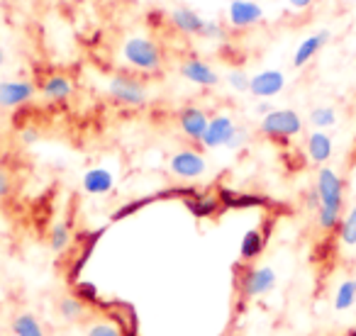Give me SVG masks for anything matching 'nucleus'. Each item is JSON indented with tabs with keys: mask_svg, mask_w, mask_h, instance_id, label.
Masks as SVG:
<instances>
[{
	"mask_svg": "<svg viewBox=\"0 0 356 336\" xmlns=\"http://www.w3.org/2000/svg\"><path fill=\"white\" fill-rule=\"evenodd\" d=\"M247 142H249V129L247 127H239V124H237V129H234L232 139H229L227 146H225V149H229V151H239V149L247 146Z\"/></svg>",
	"mask_w": 356,
	"mask_h": 336,
	"instance_id": "nucleus-29",
	"label": "nucleus"
},
{
	"mask_svg": "<svg viewBox=\"0 0 356 336\" xmlns=\"http://www.w3.org/2000/svg\"><path fill=\"white\" fill-rule=\"evenodd\" d=\"M3 64H6V51H3V47H0V69H3Z\"/></svg>",
	"mask_w": 356,
	"mask_h": 336,
	"instance_id": "nucleus-34",
	"label": "nucleus"
},
{
	"mask_svg": "<svg viewBox=\"0 0 356 336\" xmlns=\"http://www.w3.org/2000/svg\"><path fill=\"white\" fill-rule=\"evenodd\" d=\"M278 276L271 266H257L249 268L242 278V295L247 300H254V297H264L276 287Z\"/></svg>",
	"mask_w": 356,
	"mask_h": 336,
	"instance_id": "nucleus-6",
	"label": "nucleus"
},
{
	"mask_svg": "<svg viewBox=\"0 0 356 336\" xmlns=\"http://www.w3.org/2000/svg\"><path fill=\"white\" fill-rule=\"evenodd\" d=\"M10 193V174H8L6 168L0 166V200L6 198Z\"/></svg>",
	"mask_w": 356,
	"mask_h": 336,
	"instance_id": "nucleus-30",
	"label": "nucleus"
},
{
	"mask_svg": "<svg viewBox=\"0 0 356 336\" xmlns=\"http://www.w3.org/2000/svg\"><path fill=\"white\" fill-rule=\"evenodd\" d=\"M168 171L181 180H195L208 171V158L198 149H181L168 158Z\"/></svg>",
	"mask_w": 356,
	"mask_h": 336,
	"instance_id": "nucleus-5",
	"label": "nucleus"
},
{
	"mask_svg": "<svg viewBox=\"0 0 356 336\" xmlns=\"http://www.w3.org/2000/svg\"><path fill=\"white\" fill-rule=\"evenodd\" d=\"M225 81H227L229 88L237 90V93H249V83H252V76H249L247 71H242V69H232L227 76H225Z\"/></svg>",
	"mask_w": 356,
	"mask_h": 336,
	"instance_id": "nucleus-26",
	"label": "nucleus"
},
{
	"mask_svg": "<svg viewBox=\"0 0 356 336\" xmlns=\"http://www.w3.org/2000/svg\"><path fill=\"white\" fill-rule=\"evenodd\" d=\"M0 3H3V6H8V3H17V0H0Z\"/></svg>",
	"mask_w": 356,
	"mask_h": 336,
	"instance_id": "nucleus-35",
	"label": "nucleus"
},
{
	"mask_svg": "<svg viewBox=\"0 0 356 336\" xmlns=\"http://www.w3.org/2000/svg\"><path fill=\"white\" fill-rule=\"evenodd\" d=\"M264 246H266V237H264L261 229H249L242 237V244H239V258L244 263L254 261V258L261 256Z\"/></svg>",
	"mask_w": 356,
	"mask_h": 336,
	"instance_id": "nucleus-18",
	"label": "nucleus"
},
{
	"mask_svg": "<svg viewBox=\"0 0 356 336\" xmlns=\"http://www.w3.org/2000/svg\"><path fill=\"white\" fill-rule=\"evenodd\" d=\"M188 208L195 217H210V215L218 210V198H213V195H203V198L188 200Z\"/></svg>",
	"mask_w": 356,
	"mask_h": 336,
	"instance_id": "nucleus-25",
	"label": "nucleus"
},
{
	"mask_svg": "<svg viewBox=\"0 0 356 336\" xmlns=\"http://www.w3.org/2000/svg\"><path fill=\"white\" fill-rule=\"evenodd\" d=\"M339 242L344 244V246H356V205H351L349 212L341 217Z\"/></svg>",
	"mask_w": 356,
	"mask_h": 336,
	"instance_id": "nucleus-24",
	"label": "nucleus"
},
{
	"mask_svg": "<svg viewBox=\"0 0 356 336\" xmlns=\"http://www.w3.org/2000/svg\"><path fill=\"white\" fill-rule=\"evenodd\" d=\"M22 142L25 144H35L37 139H40V132H37V129H22Z\"/></svg>",
	"mask_w": 356,
	"mask_h": 336,
	"instance_id": "nucleus-33",
	"label": "nucleus"
},
{
	"mask_svg": "<svg viewBox=\"0 0 356 336\" xmlns=\"http://www.w3.org/2000/svg\"><path fill=\"white\" fill-rule=\"evenodd\" d=\"M271 110H273V105L268 103V100H259L257 108H254V112H257L259 117H266V115L271 112Z\"/></svg>",
	"mask_w": 356,
	"mask_h": 336,
	"instance_id": "nucleus-31",
	"label": "nucleus"
},
{
	"mask_svg": "<svg viewBox=\"0 0 356 336\" xmlns=\"http://www.w3.org/2000/svg\"><path fill=\"white\" fill-rule=\"evenodd\" d=\"M330 37H332L330 30L312 32L310 37H305V40L296 47V54H293V66H296V69H302V66L310 64V61L315 59L322 49H325V44L330 42Z\"/></svg>",
	"mask_w": 356,
	"mask_h": 336,
	"instance_id": "nucleus-13",
	"label": "nucleus"
},
{
	"mask_svg": "<svg viewBox=\"0 0 356 336\" xmlns=\"http://www.w3.org/2000/svg\"><path fill=\"white\" fill-rule=\"evenodd\" d=\"M168 20H171V25L176 27L181 35H188V37L203 35L205 17L200 15L198 10H193V8H176V10H171Z\"/></svg>",
	"mask_w": 356,
	"mask_h": 336,
	"instance_id": "nucleus-15",
	"label": "nucleus"
},
{
	"mask_svg": "<svg viewBox=\"0 0 356 336\" xmlns=\"http://www.w3.org/2000/svg\"><path fill=\"white\" fill-rule=\"evenodd\" d=\"M13 334L15 336H47L42 321L32 312H20L13 319Z\"/></svg>",
	"mask_w": 356,
	"mask_h": 336,
	"instance_id": "nucleus-19",
	"label": "nucleus"
},
{
	"mask_svg": "<svg viewBox=\"0 0 356 336\" xmlns=\"http://www.w3.org/2000/svg\"><path fill=\"white\" fill-rule=\"evenodd\" d=\"M86 336H124V334L113 321H93V324L86 329Z\"/></svg>",
	"mask_w": 356,
	"mask_h": 336,
	"instance_id": "nucleus-27",
	"label": "nucleus"
},
{
	"mask_svg": "<svg viewBox=\"0 0 356 336\" xmlns=\"http://www.w3.org/2000/svg\"><path fill=\"white\" fill-rule=\"evenodd\" d=\"M259 132L276 142H286L302 132V117L291 108H273L266 117H261Z\"/></svg>",
	"mask_w": 356,
	"mask_h": 336,
	"instance_id": "nucleus-3",
	"label": "nucleus"
},
{
	"mask_svg": "<svg viewBox=\"0 0 356 336\" xmlns=\"http://www.w3.org/2000/svg\"><path fill=\"white\" fill-rule=\"evenodd\" d=\"M264 20V8L257 0H234L227 6V22L234 30H249Z\"/></svg>",
	"mask_w": 356,
	"mask_h": 336,
	"instance_id": "nucleus-9",
	"label": "nucleus"
},
{
	"mask_svg": "<svg viewBox=\"0 0 356 336\" xmlns=\"http://www.w3.org/2000/svg\"><path fill=\"white\" fill-rule=\"evenodd\" d=\"M178 74L184 76L188 83L200 85V88H215V85L222 81L218 71H215L208 61L198 59V56H191V59H186L184 64H181V69H178Z\"/></svg>",
	"mask_w": 356,
	"mask_h": 336,
	"instance_id": "nucleus-11",
	"label": "nucleus"
},
{
	"mask_svg": "<svg viewBox=\"0 0 356 336\" xmlns=\"http://www.w3.org/2000/svg\"><path fill=\"white\" fill-rule=\"evenodd\" d=\"M305 151H307V158H310L312 163L322 166V163L330 161L332 153H334V142H332V137L327 132H320V129H315V132L307 134Z\"/></svg>",
	"mask_w": 356,
	"mask_h": 336,
	"instance_id": "nucleus-16",
	"label": "nucleus"
},
{
	"mask_svg": "<svg viewBox=\"0 0 356 336\" xmlns=\"http://www.w3.org/2000/svg\"><path fill=\"white\" fill-rule=\"evenodd\" d=\"M176 119H178L181 132L188 139H193V142H200V139L205 137V129H208V124H210V115L205 112L203 108H198V105H186V108L178 112Z\"/></svg>",
	"mask_w": 356,
	"mask_h": 336,
	"instance_id": "nucleus-12",
	"label": "nucleus"
},
{
	"mask_svg": "<svg viewBox=\"0 0 356 336\" xmlns=\"http://www.w3.org/2000/svg\"><path fill=\"white\" fill-rule=\"evenodd\" d=\"M288 6L293 10H307L310 6H315V0H288Z\"/></svg>",
	"mask_w": 356,
	"mask_h": 336,
	"instance_id": "nucleus-32",
	"label": "nucleus"
},
{
	"mask_svg": "<svg viewBox=\"0 0 356 336\" xmlns=\"http://www.w3.org/2000/svg\"><path fill=\"white\" fill-rule=\"evenodd\" d=\"M234 129H237V122H234L232 115H227V112L213 115L208 129H205V137L200 139V144H203V149H208V151L222 149V146H227V142L232 139Z\"/></svg>",
	"mask_w": 356,
	"mask_h": 336,
	"instance_id": "nucleus-7",
	"label": "nucleus"
},
{
	"mask_svg": "<svg viewBox=\"0 0 356 336\" xmlns=\"http://www.w3.org/2000/svg\"><path fill=\"white\" fill-rule=\"evenodd\" d=\"M108 93L115 103L120 105H127V108H142L147 103L149 93H147V85L142 83L139 78L129 74H118L108 81Z\"/></svg>",
	"mask_w": 356,
	"mask_h": 336,
	"instance_id": "nucleus-4",
	"label": "nucleus"
},
{
	"mask_svg": "<svg viewBox=\"0 0 356 336\" xmlns=\"http://www.w3.org/2000/svg\"><path fill=\"white\" fill-rule=\"evenodd\" d=\"M122 61L127 66H132L134 71H142V74H156L163 64V54L161 47L154 40L144 35H132L122 42Z\"/></svg>",
	"mask_w": 356,
	"mask_h": 336,
	"instance_id": "nucleus-2",
	"label": "nucleus"
},
{
	"mask_svg": "<svg viewBox=\"0 0 356 336\" xmlns=\"http://www.w3.org/2000/svg\"><path fill=\"white\" fill-rule=\"evenodd\" d=\"M203 40H215V42H220V40H227V30H225V25L222 22H218V20H205V27H203Z\"/></svg>",
	"mask_w": 356,
	"mask_h": 336,
	"instance_id": "nucleus-28",
	"label": "nucleus"
},
{
	"mask_svg": "<svg viewBox=\"0 0 356 336\" xmlns=\"http://www.w3.org/2000/svg\"><path fill=\"white\" fill-rule=\"evenodd\" d=\"M81 188L88 195H108L115 188V174L105 166L88 168L81 178Z\"/></svg>",
	"mask_w": 356,
	"mask_h": 336,
	"instance_id": "nucleus-14",
	"label": "nucleus"
},
{
	"mask_svg": "<svg viewBox=\"0 0 356 336\" xmlns=\"http://www.w3.org/2000/svg\"><path fill=\"white\" fill-rule=\"evenodd\" d=\"M49 246L54 253H66L71 246V227L66 222H56L49 232Z\"/></svg>",
	"mask_w": 356,
	"mask_h": 336,
	"instance_id": "nucleus-22",
	"label": "nucleus"
},
{
	"mask_svg": "<svg viewBox=\"0 0 356 336\" xmlns=\"http://www.w3.org/2000/svg\"><path fill=\"white\" fill-rule=\"evenodd\" d=\"M307 119H310V124L315 129L325 132V129H330V127H334V124H337V110L330 108V105H317V108L310 110Z\"/></svg>",
	"mask_w": 356,
	"mask_h": 336,
	"instance_id": "nucleus-21",
	"label": "nucleus"
},
{
	"mask_svg": "<svg viewBox=\"0 0 356 336\" xmlns=\"http://www.w3.org/2000/svg\"><path fill=\"white\" fill-rule=\"evenodd\" d=\"M351 336H356V331H351Z\"/></svg>",
	"mask_w": 356,
	"mask_h": 336,
	"instance_id": "nucleus-37",
	"label": "nucleus"
},
{
	"mask_svg": "<svg viewBox=\"0 0 356 336\" xmlns=\"http://www.w3.org/2000/svg\"><path fill=\"white\" fill-rule=\"evenodd\" d=\"M59 314L64 317L66 321L81 319V317L86 314L83 300H81V297H76V295H64V297L59 300Z\"/></svg>",
	"mask_w": 356,
	"mask_h": 336,
	"instance_id": "nucleus-23",
	"label": "nucleus"
},
{
	"mask_svg": "<svg viewBox=\"0 0 356 336\" xmlns=\"http://www.w3.org/2000/svg\"><path fill=\"white\" fill-rule=\"evenodd\" d=\"M356 305V278H346L339 283L334 292V310L337 312H346Z\"/></svg>",
	"mask_w": 356,
	"mask_h": 336,
	"instance_id": "nucleus-20",
	"label": "nucleus"
},
{
	"mask_svg": "<svg viewBox=\"0 0 356 336\" xmlns=\"http://www.w3.org/2000/svg\"><path fill=\"white\" fill-rule=\"evenodd\" d=\"M225 3H234V0H225Z\"/></svg>",
	"mask_w": 356,
	"mask_h": 336,
	"instance_id": "nucleus-36",
	"label": "nucleus"
},
{
	"mask_svg": "<svg viewBox=\"0 0 356 336\" xmlns=\"http://www.w3.org/2000/svg\"><path fill=\"white\" fill-rule=\"evenodd\" d=\"M315 198H317V227L322 232H334L341 224V210H344V180L334 168L322 166L315 178Z\"/></svg>",
	"mask_w": 356,
	"mask_h": 336,
	"instance_id": "nucleus-1",
	"label": "nucleus"
},
{
	"mask_svg": "<svg viewBox=\"0 0 356 336\" xmlns=\"http://www.w3.org/2000/svg\"><path fill=\"white\" fill-rule=\"evenodd\" d=\"M286 88V74L278 69H264L259 74L252 76V83H249V93L257 100H271L278 93H283Z\"/></svg>",
	"mask_w": 356,
	"mask_h": 336,
	"instance_id": "nucleus-8",
	"label": "nucleus"
},
{
	"mask_svg": "<svg viewBox=\"0 0 356 336\" xmlns=\"http://www.w3.org/2000/svg\"><path fill=\"white\" fill-rule=\"evenodd\" d=\"M37 95V85L32 81H0V108L15 110L27 105Z\"/></svg>",
	"mask_w": 356,
	"mask_h": 336,
	"instance_id": "nucleus-10",
	"label": "nucleus"
},
{
	"mask_svg": "<svg viewBox=\"0 0 356 336\" xmlns=\"http://www.w3.org/2000/svg\"><path fill=\"white\" fill-rule=\"evenodd\" d=\"M40 90L49 103H64V100H69L71 93H74V83L69 81V76L51 74L44 78V83H42Z\"/></svg>",
	"mask_w": 356,
	"mask_h": 336,
	"instance_id": "nucleus-17",
	"label": "nucleus"
}]
</instances>
